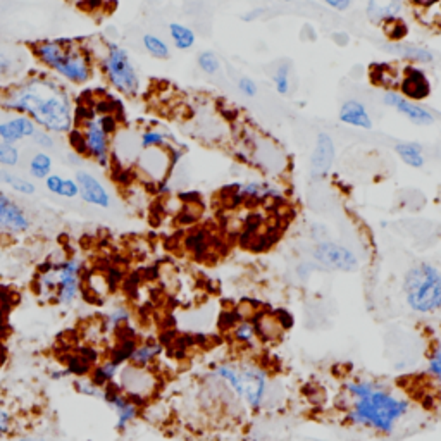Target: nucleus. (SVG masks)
I'll list each match as a JSON object with an SVG mask.
<instances>
[{
  "label": "nucleus",
  "instance_id": "1",
  "mask_svg": "<svg viewBox=\"0 0 441 441\" xmlns=\"http://www.w3.org/2000/svg\"><path fill=\"white\" fill-rule=\"evenodd\" d=\"M0 109L28 116L52 135H70L76 128V102L66 83L48 71H29L19 81L0 90Z\"/></svg>",
  "mask_w": 441,
  "mask_h": 441
},
{
  "label": "nucleus",
  "instance_id": "2",
  "mask_svg": "<svg viewBox=\"0 0 441 441\" xmlns=\"http://www.w3.org/2000/svg\"><path fill=\"white\" fill-rule=\"evenodd\" d=\"M347 391L352 397L348 410L350 423L381 435H391L410 410L404 397H398L386 386L369 379L350 381Z\"/></svg>",
  "mask_w": 441,
  "mask_h": 441
},
{
  "label": "nucleus",
  "instance_id": "3",
  "mask_svg": "<svg viewBox=\"0 0 441 441\" xmlns=\"http://www.w3.org/2000/svg\"><path fill=\"white\" fill-rule=\"evenodd\" d=\"M29 52L38 66L54 74L66 85H88L97 71L93 48L79 40H70V38L38 40L32 45Z\"/></svg>",
  "mask_w": 441,
  "mask_h": 441
},
{
  "label": "nucleus",
  "instance_id": "4",
  "mask_svg": "<svg viewBox=\"0 0 441 441\" xmlns=\"http://www.w3.org/2000/svg\"><path fill=\"white\" fill-rule=\"evenodd\" d=\"M83 271L85 265L76 257L62 258L59 262H44L38 265L37 294L55 305H74L76 300L83 295Z\"/></svg>",
  "mask_w": 441,
  "mask_h": 441
},
{
  "label": "nucleus",
  "instance_id": "5",
  "mask_svg": "<svg viewBox=\"0 0 441 441\" xmlns=\"http://www.w3.org/2000/svg\"><path fill=\"white\" fill-rule=\"evenodd\" d=\"M211 376L223 383L239 402L250 409L264 404L269 391L268 374L256 364L226 362L212 369Z\"/></svg>",
  "mask_w": 441,
  "mask_h": 441
},
{
  "label": "nucleus",
  "instance_id": "6",
  "mask_svg": "<svg viewBox=\"0 0 441 441\" xmlns=\"http://www.w3.org/2000/svg\"><path fill=\"white\" fill-rule=\"evenodd\" d=\"M102 78L116 93L123 97H136L142 92V76L128 48L117 41H105L102 54L95 57Z\"/></svg>",
  "mask_w": 441,
  "mask_h": 441
},
{
  "label": "nucleus",
  "instance_id": "7",
  "mask_svg": "<svg viewBox=\"0 0 441 441\" xmlns=\"http://www.w3.org/2000/svg\"><path fill=\"white\" fill-rule=\"evenodd\" d=\"M405 303L416 314L441 310V271L431 262H417L404 277Z\"/></svg>",
  "mask_w": 441,
  "mask_h": 441
},
{
  "label": "nucleus",
  "instance_id": "8",
  "mask_svg": "<svg viewBox=\"0 0 441 441\" xmlns=\"http://www.w3.org/2000/svg\"><path fill=\"white\" fill-rule=\"evenodd\" d=\"M83 140V157L100 167H109L112 161V136L117 131L114 114H97L76 124Z\"/></svg>",
  "mask_w": 441,
  "mask_h": 441
},
{
  "label": "nucleus",
  "instance_id": "9",
  "mask_svg": "<svg viewBox=\"0 0 441 441\" xmlns=\"http://www.w3.org/2000/svg\"><path fill=\"white\" fill-rule=\"evenodd\" d=\"M312 258L315 264L329 271L340 272H355L359 269L360 262L355 252L341 243L331 242V239H321L315 243L312 249Z\"/></svg>",
  "mask_w": 441,
  "mask_h": 441
},
{
  "label": "nucleus",
  "instance_id": "10",
  "mask_svg": "<svg viewBox=\"0 0 441 441\" xmlns=\"http://www.w3.org/2000/svg\"><path fill=\"white\" fill-rule=\"evenodd\" d=\"M32 230V216L28 209L18 202L11 193L0 188V235L21 237Z\"/></svg>",
  "mask_w": 441,
  "mask_h": 441
},
{
  "label": "nucleus",
  "instance_id": "11",
  "mask_svg": "<svg viewBox=\"0 0 441 441\" xmlns=\"http://www.w3.org/2000/svg\"><path fill=\"white\" fill-rule=\"evenodd\" d=\"M102 402H105L116 412V429L119 433L126 431L129 424L135 423L140 417V412H142V409H138L126 397V393H123L117 381H112L110 385L104 388V398H102Z\"/></svg>",
  "mask_w": 441,
  "mask_h": 441
},
{
  "label": "nucleus",
  "instance_id": "12",
  "mask_svg": "<svg viewBox=\"0 0 441 441\" xmlns=\"http://www.w3.org/2000/svg\"><path fill=\"white\" fill-rule=\"evenodd\" d=\"M383 104L386 107L397 110L398 114H402L407 121H410L416 126H431V124L436 123V117L431 110L417 104V102L409 100L397 90H386L383 93Z\"/></svg>",
  "mask_w": 441,
  "mask_h": 441
},
{
  "label": "nucleus",
  "instance_id": "13",
  "mask_svg": "<svg viewBox=\"0 0 441 441\" xmlns=\"http://www.w3.org/2000/svg\"><path fill=\"white\" fill-rule=\"evenodd\" d=\"M74 180L79 188V199L83 202L97 209H109L112 205L107 186L100 178L95 176L92 171L79 167L74 173Z\"/></svg>",
  "mask_w": 441,
  "mask_h": 441
},
{
  "label": "nucleus",
  "instance_id": "14",
  "mask_svg": "<svg viewBox=\"0 0 441 441\" xmlns=\"http://www.w3.org/2000/svg\"><path fill=\"white\" fill-rule=\"evenodd\" d=\"M334 157H336V147H334V140L331 138L329 133L321 131L315 136L314 150L310 154L309 162V173L314 181L324 180L329 174L331 167L334 164Z\"/></svg>",
  "mask_w": 441,
  "mask_h": 441
},
{
  "label": "nucleus",
  "instance_id": "15",
  "mask_svg": "<svg viewBox=\"0 0 441 441\" xmlns=\"http://www.w3.org/2000/svg\"><path fill=\"white\" fill-rule=\"evenodd\" d=\"M29 73L28 57L18 48H0V90L7 88Z\"/></svg>",
  "mask_w": 441,
  "mask_h": 441
},
{
  "label": "nucleus",
  "instance_id": "16",
  "mask_svg": "<svg viewBox=\"0 0 441 441\" xmlns=\"http://www.w3.org/2000/svg\"><path fill=\"white\" fill-rule=\"evenodd\" d=\"M38 126L22 114H7L0 119V142L18 145L21 142H28L35 136Z\"/></svg>",
  "mask_w": 441,
  "mask_h": 441
},
{
  "label": "nucleus",
  "instance_id": "17",
  "mask_svg": "<svg viewBox=\"0 0 441 441\" xmlns=\"http://www.w3.org/2000/svg\"><path fill=\"white\" fill-rule=\"evenodd\" d=\"M119 386L123 393L131 395V397L145 398L148 397L152 390H154V376L147 371V369H140L126 364L119 369Z\"/></svg>",
  "mask_w": 441,
  "mask_h": 441
},
{
  "label": "nucleus",
  "instance_id": "18",
  "mask_svg": "<svg viewBox=\"0 0 441 441\" xmlns=\"http://www.w3.org/2000/svg\"><path fill=\"white\" fill-rule=\"evenodd\" d=\"M404 13V0H367L366 16L372 25H390Z\"/></svg>",
  "mask_w": 441,
  "mask_h": 441
},
{
  "label": "nucleus",
  "instance_id": "19",
  "mask_svg": "<svg viewBox=\"0 0 441 441\" xmlns=\"http://www.w3.org/2000/svg\"><path fill=\"white\" fill-rule=\"evenodd\" d=\"M402 95L409 98V100H424L426 97H429L431 93V85H429V79L426 78V74L419 67L409 66L405 70V76L402 79Z\"/></svg>",
  "mask_w": 441,
  "mask_h": 441
},
{
  "label": "nucleus",
  "instance_id": "20",
  "mask_svg": "<svg viewBox=\"0 0 441 441\" xmlns=\"http://www.w3.org/2000/svg\"><path fill=\"white\" fill-rule=\"evenodd\" d=\"M338 119L343 124L360 129H372V126H374L366 105L360 100H355V98H350V100H345L341 104L340 110H338Z\"/></svg>",
  "mask_w": 441,
  "mask_h": 441
},
{
  "label": "nucleus",
  "instance_id": "21",
  "mask_svg": "<svg viewBox=\"0 0 441 441\" xmlns=\"http://www.w3.org/2000/svg\"><path fill=\"white\" fill-rule=\"evenodd\" d=\"M385 51L412 64H431L435 60V54L429 48L407 41H388L385 44Z\"/></svg>",
  "mask_w": 441,
  "mask_h": 441
},
{
  "label": "nucleus",
  "instance_id": "22",
  "mask_svg": "<svg viewBox=\"0 0 441 441\" xmlns=\"http://www.w3.org/2000/svg\"><path fill=\"white\" fill-rule=\"evenodd\" d=\"M44 186L48 193H52L54 197H59V199L73 200L79 197V188L74 178L62 176V174L59 173H52L51 176L44 181Z\"/></svg>",
  "mask_w": 441,
  "mask_h": 441
},
{
  "label": "nucleus",
  "instance_id": "23",
  "mask_svg": "<svg viewBox=\"0 0 441 441\" xmlns=\"http://www.w3.org/2000/svg\"><path fill=\"white\" fill-rule=\"evenodd\" d=\"M0 186L21 197H33L37 193V185L33 180L14 173V169H0Z\"/></svg>",
  "mask_w": 441,
  "mask_h": 441
},
{
  "label": "nucleus",
  "instance_id": "24",
  "mask_svg": "<svg viewBox=\"0 0 441 441\" xmlns=\"http://www.w3.org/2000/svg\"><path fill=\"white\" fill-rule=\"evenodd\" d=\"M162 350H164V345H162L161 341L155 340L143 341V343L136 345L135 352L131 353V359H129L128 364L140 369H147L150 364H154L155 360H157V357L161 355Z\"/></svg>",
  "mask_w": 441,
  "mask_h": 441
},
{
  "label": "nucleus",
  "instance_id": "25",
  "mask_svg": "<svg viewBox=\"0 0 441 441\" xmlns=\"http://www.w3.org/2000/svg\"><path fill=\"white\" fill-rule=\"evenodd\" d=\"M54 171V157L48 152L38 150L28 161V176L32 180L45 181Z\"/></svg>",
  "mask_w": 441,
  "mask_h": 441
},
{
  "label": "nucleus",
  "instance_id": "26",
  "mask_svg": "<svg viewBox=\"0 0 441 441\" xmlns=\"http://www.w3.org/2000/svg\"><path fill=\"white\" fill-rule=\"evenodd\" d=\"M395 152H397L398 157L402 159V162L409 167H412V169H423L426 164L424 150L421 143L400 142L395 145Z\"/></svg>",
  "mask_w": 441,
  "mask_h": 441
},
{
  "label": "nucleus",
  "instance_id": "27",
  "mask_svg": "<svg viewBox=\"0 0 441 441\" xmlns=\"http://www.w3.org/2000/svg\"><path fill=\"white\" fill-rule=\"evenodd\" d=\"M167 32H169V38L171 41H173L174 48H178V51L186 52L190 51V48L195 47L197 35L190 26L173 21L167 26Z\"/></svg>",
  "mask_w": 441,
  "mask_h": 441
},
{
  "label": "nucleus",
  "instance_id": "28",
  "mask_svg": "<svg viewBox=\"0 0 441 441\" xmlns=\"http://www.w3.org/2000/svg\"><path fill=\"white\" fill-rule=\"evenodd\" d=\"M60 362L64 364V369L67 371V374L74 376V378H86L92 372L93 364H90L88 360L83 359L81 355H78L76 352H70L60 355Z\"/></svg>",
  "mask_w": 441,
  "mask_h": 441
},
{
  "label": "nucleus",
  "instance_id": "29",
  "mask_svg": "<svg viewBox=\"0 0 441 441\" xmlns=\"http://www.w3.org/2000/svg\"><path fill=\"white\" fill-rule=\"evenodd\" d=\"M129 321H131V310L128 309V305H117L102 319L100 329L102 333L114 334V331L119 329L121 326L129 324Z\"/></svg>",
  "mask_w": 441,
  "mask_h": 441
},
{
  "label": "nucleus",
  "instance_id": "30",
  "mask_svg": "<svg viewBox=\"0 0 441 441\" xmlns=\"http://www.w3.org/2000/svg\"><path fill=\"white\" fill-rule=\"evenodd\" d=\"M119 369L121 367H117L116 364H112L110 360L105 359L104 362L93 366L92 372H90V379H92L97 386L105 388L112 381H116L117 374H119Z\"/></svg>",
  "mask_w": 441,
  "mask_h": 441
},
{
  "label": "nucleus",
  "instance_id": "31",
  "mask_svg": "<svg viewBox=\"0 0 441 441\" xmlns=\"http://www.w3.org/2000/svg\"><path fill=\"white\" fill-rule=\"evenodd\" d=\"M142 45L147 54L154 57V59L167 60L171 57V48L167 45V41L162 40L161 37L154 35V33H145L142 37Z\"/></svg>",
  "mask_w": 441,
  "mask_h": 441
},
{
  "label": "nucleus",
  "instance_id": "32",
  "mask_svg": "<svg viewBox=\"0 0 441 441\" xmlns=\"http://www.w3.org/2000/svg\"><path fill=\"white\" fill-rule=\"evenodd\" d=\"M136 345L138 341L136 340H123V341H116L109 350V355L107 360H110L112 364H116L117 367H123L126 366L131 359V353L135 352Z\"/></svg>",
  "mask_w": 441,
  "mask_h": 441
},
{
  "label": "nucleus",
  "instance_id": "33",
  "mask_svg": "<svg viewBox=\"0 0 441 441\" xmlns=\"http://www.w3.org/2000/svg\"><path fill=\"white\" fill-rule=\"evenodd\" d=\"M167 140H169L167 133L155 128H147L140 133L138 143L142 150H154V148H166Z\"/></svg>",
  "mask_w": 441,
  "mask_h": 441
},
{
  "label": "nucleus",
  "instance_id": "34",
  "mask_svg": "<svg viewBox=\"0 0 441 441\" xmlns=\"http://www.w3.org/2000/svg\"><path fill=\"white\" fill-rule=\"evenodd\" d=\"M21 164V148L0 142V169H16Z\"/></svg>",
  "mask_w": 441,
  "mask_h": 441
},
{
  "label": "nucleus",
  "instance_id": "35",
  "mask_svg": "<svg viewBox=\"0 0 441 441\" xmlns=\"http://www.w3.org/2000/svg\"><path fill=\"white\" fill-rule=\"evenodd\" d=\"M291 64L290 62H281L279 66L276 67L275 74H272V83H275L276 92L279 95H288L291 88Z\"/></svg>",
  "mask_w": 441,
  "mask_h": 441
},
{
  "label": "nucleus",
  "instance_id": "36",
  "mask_svg": "<svg viewBox=\"0 0 441 441\" xmlns=\"http://www.w3.org/2000/svg\"><path fill=\"white\" fill-rule=\"evenodd\" d=\"M197 66H199V70L202 71L204 74L214 76L218 74L220 70V59L216 52L204 51L200 52L199 57H197Z\"/></svg>",
  "mask_w": 441,
  "mask_h": 441
},
{
  "label": "nucleus",
  "instance_id": "37",
  "mask_svg": "<svg viewBox=\"0 0 441 441\" xmlns=\"http://www.w3.org/2000/svg\"><path fill=\"white\" fill-rule=\"evenodd\" d=\"M73 386L79 395H83V397L97 398V400H102V398H104V388L95 385L92 379H90V376H86V378H76Z\"/></svg>",
  "mask_w": 441,
  "mask_h": 441
},
{
  "label": "nucleus",
  "instance_id": "38",
  "mask_svg": "<svg viewBox=\"0 0 441 441\" xmlns=\"http://www.w3.org/2000/svg\"><path fill=\"white\" fill-rule=\"evenodd\" d=\"M428 371L435 378V381L441 386V338L433 345L431 355H429L428 360Z\"/></svg>",
  "mask_w": 441,
  "mask_h": 441
},
{
  "label": "nucleus",
  "instance_id": "39",
  "mask_svg": "<svg viewBox=\"0 0 441 441\" xmlns=\"http://www.w3.org/2000/svg\"><path fill=\"white\" fill-rule=\"evenodd\" d=\"M233 334L239 343L250 345V343H254V340L257 338L258 329L254 324H250V322H238V324L233 328Z\"/></svg>",
  "mask_w": 441,
  "mask_h": 441
},
{
  "label": "nucleus",
  "instance_id": "40",
  "mask_svg": "<svg viewBox=\"0 0 441 441\" xmlns=\"http://www.w3.org/2000/svg\"><path fill=\"white\" fill-rule=\"evenodd\" d=\"M186 246H188L197 257H204L209 250V242L204 231H197V233L190 235V237L186 238Z\"/></svg>",
  "mask_w": 441,
  "mask_h": 441
},
{
  "label": "nucleus",
  "instance_id": "41",
  "mask_svg": "<svg viewBox=\"0 0 441 441\" xmlns=\"http://www.w3.org/2000/svg\"><path fill=\"white\" fill-rule=\"evenodd\" d=\"M32 142H33V145H35L38 150H41V152L54 150L55 145H57L55 135H52V133L45 131V129H40V128H38V131L35 133V136L32 138Z\"/></svg>",
  "mask_w": 441,
  "mask_h": 441
},
{
  "label": "nucleus",
  "instance_id": "42",
  "mask_svg": "<svg viewBox=\"0 0 441 441\" xmlns=\"http://www.w3.org/2000/svg\"><path fill=\"white\" fill-rule=\"evenodd\" d=\"M73 352L78 353V355H81L83 359H86L90 364H93V366H97V364L102 362L100 350H98L97 347H93V345H76V347L73 348Z\"/></svg>",
  "mask_w": 441,
  "mask_h": 441
},
{
  "label": "nucleus",
  "instance_id": "43",
  "mask_svg": "<svg viewBox=\"0 0 441 441\" xmlns=\"http://www.w3.org/2000/svg\"><path fill=\"white\" fill-rule=\"evenodd\" d=\"M13 429H14L13 414H11L9 409L0 405V440L7 438V436L13 433Z\"/></svg>",
  "mask_w": 441,
  "mask_h": 441
},
{
  "label": "nucleus",
  "instance_id": "44",
  "mask_svg": "<svg viewBox=\"0 0 441 441\" xmlns=\"http://www.w3.org/2000/svg\"><path fill=\"white\" fill-rule=\"evenodd\" d=\"M237 86H238L239 93L245 95L246 98H254V97H257V93H258V86H257V83L254 81L252 78H250V76H242V78L238 79Z\"/></svg>",
  "mask_w": 441,
  "mask_h": 441
},
{
  "label": "nucleus",
  "instance_id": "45",
  "mask_svg": "<svg viewBox=\"0 0 441 441\" xmlns=\"http://www.w3.org/2000/svg\"><path fill=\"white\" fill-rule=\"evenodd\" d=\"M386 29H388V33H390V37L393 38L391 41H402L404 40V37L407 35L405 25L400 21L390 22V25H386Z\"/></svg>",
  "mask_w": 441,
  "mask_h": 441
},
{
  "label": "nucleus",
  "instance_id": "46",
  "mask_svg": "<svg viewBox=\"0 0 441 441\" xmlns=\"http://www.w3.org/2000/svg\"><path fill=\"white\" fill-rule=\"evenodd\" d=\"M326 6H329L331 9L338 11V13H345L352 7V0H324Z\"/></svg>",
  "mask_w": 441,
  "mask_h": 441
},
{
  "label": "nucleus",
  "instance_id": "47",
  "mask_svg": "<svg viewBox=\"0 0 441 441\" xmlns=\"http://www.w3.org/2000/svg\"><path fill=\"white\" fill-rule=\"evenodd\" d=\"M265 14V9H262V7H256V9H250L246 11L245 14H242V21L245 22H254V21H258L262 16Z\"/></svg>",
  "mask_w": 441,
  "mask_h": 441
},
{
  "label": "nucleus",
  "instance_id": "48",
  "mask_svg": "<svg viewBox=\"0 0 441 441\" xmlns=\"http://www.w3.org/2000/svg\"><path fill=\"white\" fill-rule=\"evenodd\" d=\"M83 161H85V157H81V155L76 154V152H71V154H67V164L74 166L76 169H79V167H81Z\"/></svg>",
  "mask_w": 441,
  "mask_h": 441
},
{
  "label": "nucleus",
  "instance_id": "49",
  "mask_svg": "<svg viewBox=\"0 0 441 441\" xmlns=\"http://www.w3.org/2000/svg\"><path fill=\"white\" fill-rule=\"evenodd\" d=\"M414 6L417 7H423V9H429V7H433L435 4H438L440 0H412Z\"/></svg>",
  "mask_w": 441,
  "mask_h": 441
},
{
  "label": "nucleus",
  "instance_id": "50",
  "mask_svg": "<svg viewBox=\"0 0 441 441\" xmlns=\"http://www.w3.org/2000/svg\"><path fill=\"white\" fill-rule=\"evenodd\" d=\"M18 441H47V438L40 435H22L19 436Z\"/></svg>",
  "mask_w": 441,
  "mask_h": 441
},
{
  "label": "nucleus",
  "instance_id": "51",
  "mask_svg": "<svg viewBox=\"0 0 441 441\" xmlns=\"http://www.w3.org/2000/svg\"><path fill=\"white\" fill-rule=\"evenodd\" d=\"M333 40L336 41L338 45H347V44H348V37H347V33H334Z\"/></svg>",
  "mask_w": 441,
  "mask_h": 441
},
{
  "label": "nucleus",
  "instance_id": "52",
  "mask_svg": "<svg viewBox=\"0 0 441 441\" xmlns=\"http://www.w3.org/2000/svg\"><path fill=\"white\" fill-rule=\"evenodd\" d=\"M67 371L66 369H59V371H52V374H51V378L52 379H55V381H59V379H64V378H67Z\"/></svg>",
  "mask_w": 441,
  "mask_h": 441
},
{
  "label": "nucleus",
  "instance_id": "53",
  "mask_svg": "<svg viewBox=\"0 0 441 441\" xmlns=\"http://www.w3.org/2000/svg\"><path fill=\"white\" fill-rule=\"evenodd\" d=\"M436 28H438V32L441 33V13H440L438 19H436Z\"/></svg>",
  "mask_w": 441,
  "mask_h": 441
},
{
  "label": "nucleus",
  "instance_id": "54",
  "mask_svg": "<svg viewBox=\"0 0 441 441\" xmlns=\"http://www.w3.org/2000/svg\"><path fill=\"white\" fill-rule=\"evenodd\" d=\"M276 2H284V4H288V2H295V0H276Z\"/></svg>",
  "mask_w": 441,
  "mask_h": 441
},
{
  "label": "nucleus",
  "instance_id": "55",
  "mask_svg": "<svg viewBox=\"0 0 441 441\" xmlns=\"http://www.w3.org/2000/svg\"><path fill=\"white\" fill-rule=\"evenodd\" d=\"M2 114H4V112H2V109H0V119H2Z\"/></svg>",
  "mask_w": 441,
  "mask_h": 441
}]
</instances>
